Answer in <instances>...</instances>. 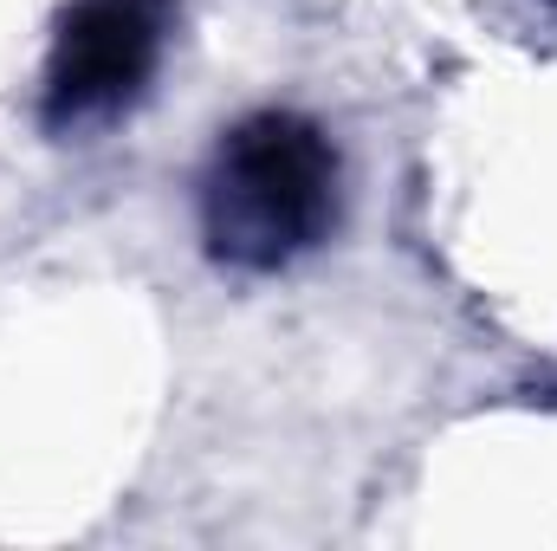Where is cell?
<instances>
[{"label":"cell","instance_id":"cell-1","mask_svg":"<svg viewBox=\"0 0 557 551\" xmlns=\"http://www.w3.org/2000/svg\"><path fill=\"white\" fill-rule=\"evenodd\" d=\"M337 228V143L298 111H253L201 169V241L234 273H278Z\"/></svg>","mask_w":557,"mask_h":551},{"label":"cell","instance_id":"cell-2","mask_svg":"<svg viewBox=\"0 0 557 551\" xmlns=\"http://www.w3.org/2000/svg\"><path fill=\"white\" fill-rule=\"evenodd\" d=\"M175 0H72L46 59V124L78 131L137 105L162 65Z\"/></svg>","mask_w":557,"mask_h":551}]
</instances>
